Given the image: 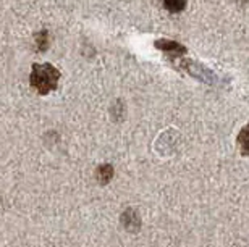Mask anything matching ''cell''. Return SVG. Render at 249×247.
Listing matches in <instances>:
<instances>
[{
  "mask_svg": "<svg viewBox=\"0 0 249 247\" xmlns=\"http://www.w3.org/2000/svg\"><path fill=\"white\" fill-rule=\"evenodd\" d=\"M58 80H60V71L51 63H36L33 65L31 70V86L34 91L39 92L41 96H46L51 91H55Z\"/></svg>",
  "mask_w": 249,
  "mask_h": 247,
  "instance_id": "cell-1",
  "label": "cell"
},
{
  "mask_svg": "<svg viewBox=\"0 0 249 247\" xmlns=\"http://www.w3.org/2000/svg\"><path fill=\"white\" fill-rule=\"evenodd\" d=\"M156 46L163 52H177V53H185L186 49L180 46V44L173 42V41H167V39H160V41L156 42Z\"/></svg>",
  "mask_w": 249,
  "mask_h": 247,
  "instance_id": "cell-2",
  "label": "cell"
},
{
  "mask_svg": "<svg viewBox=\"0 0 249 247\" xmlns=\"http://www.w3.org/2000/svg\"><path fill=\"white\" fill-rule=\"evenodd\" d=\"M96 178H97V181L101 182V184H107V182L113 178V166L110 164L101 165L97 168Z\"/></svg>",
  "mask_w": 249,
  "mask_h": 247,
  "instance_id": "cell-3",
  "label": "cell"
},
{
  "mask_svg": "<svg viewBox=\"0 0 249 247\" xmlns=\"http://www.w3.org/2000/svg\"><path fill=\"white\" fill-rule=\"evenodd\" d=\"M238 144L241 147L243 155H249V123L238 134Z\"/></svg>",
  "mask_w": 249,
  "mask_h": 247,
  "instance_id": "cell-4",
  "label": "cell"
},
{
  "mask_svg": "<svg viewBox=\"0 0 249 247\" xmlns=\"http://www.w3.org/2000/svg\"><path fill=\"white\" fill-rule=\"evenodd\" d=\"M163 7L170 13H180L186 7V0H162Z\"/></svg>",
  "mask_w": 249,
  "mask_h": 247,
  "instance_id": "cell-5",
  "label": "cell"
},
{
  "mask_svg": "<svg viewBox=\"0 0 249 247\" xmlns=\"http://www.w3.org/2000/svg\"><path fill=\"white\" fill-rule=\"evenodd\" d=\"M47 46H49V34H47V31H41L39 34H36L37 50H46Z\"/></svg>",
  "mask_w": 249,
  "mask_h": 247,
  "instance_id": "cell-6",
  "label": "cell"
}]
</instances>
